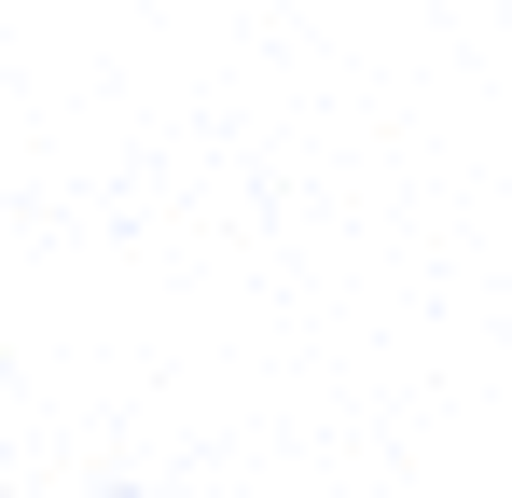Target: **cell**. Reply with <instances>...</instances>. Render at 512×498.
Wrapping results in <instances>:
<instances>
[{
  "instance_id": "obj_1",
  "label": "cell",
  "mask_w": 512,
  "mask_h": 498,
  "mask_svg": "<svg viewBox=\"0 0 512 498\" xmlns=\"http://www.w3.org/2000/svg\"><path fill=\"white\" fill-rule=\"evenodd\" d=\"M111 498H167V485H111Z\"/></svg>"
}]
</instances>
